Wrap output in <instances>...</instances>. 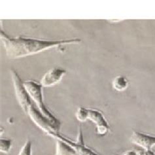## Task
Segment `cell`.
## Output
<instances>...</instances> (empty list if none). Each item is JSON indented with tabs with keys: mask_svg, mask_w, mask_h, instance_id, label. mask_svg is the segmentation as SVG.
I'll use <instances>...</instances> for the list:
<instances>
[{
	"mask_svg": "<svg viewBox=\"0 0 155 155\" xmlns=\"http://www.w3.org/2000/svg\"><path fill=\"white\" fill-rule=\"evenodd\" d=\"M88 120L95 124L97 134H98L99 135L104 136L108 132L109 125L105 117L100 111L95 109H88Z\"/></svg>",
	"mask_w": 155,
	"mask_h": 155,
	"instance_id": "cell-5",
	"label": "cell"
},
{
	"mask_svg": "<svg viewBox=\"0 0 155 155\" xmlns=\"http://www.w3.org/2000/svg\"><path fill=\"white\" fill-rule=\"evenodd\" d=\"M79 155H86V154H79Z\"/></svg>",
	"mask_w": 155,
	"mask_h": 155,
	"instance_id": "cell-15",
	"label": "cell"
},
{
	"mask_svg": "<svg viewBox=\"0 0 155 155\" xmlns=\"http://www.w3.org/2000/svg\"><path fill=\"white\" fill-rule=\"evenodd\" d=\"M146 155H155V153L152 150H147V151Z\"/></svg>",
	"mask_w": 155,
	"mask_h": 155,
	"instance_id": "cell-14",
	"label": "cell"
},
{
	"mask_svg": "<svg viewBox=\"0 0 155 155\" xmlns=\"http://www.w3.org/2000/svg\"><path fill=\"white\" fill-rule=\"evenodd\" d=\"M1 39L9 58H18L41 52L49 48L69 44H78L81 42L79 39L47 41L22 37L10 38L1 30Z\"/></svg>",
	"mask_w": 155,
	"mask_h": 155,
	"instance_id": "cell-1",
	"label": "cell"
},
{
	"mask_svg": "<svg viewBox=\"0 0 155 155\" xmlns=\"http://www.w3.org/2000/svg\"><path fill=\"white\" fill-rule=\"evenodd\" d=\"M66 73V71L63 69L55 68L47 71L43 75L40 84L43 87H50L54 86L62 79L64 75Z\"/></svg>",
	"mask_w": 155,
	"mask_h": 155,
	"instance_id": "cell-6",
	"label": "cell"
},
{
	"mask_svg": "<svg viewBox=\"0 0 155 155\" xmlns=\"http://www.w3.org/2000/svg\"><path fill=\"white\" fill-rule=\"evenodd\" d=\"M18 155H32L31 143L30 141L28 140L26 142V143L24 145L19 152Z\"/></svg>",
	"mask_w": 155,
	"mask_h": 155,
	"instance_id": "cell-12",
	"label": "cell"
},
{
	"mask_svg": "<svg viewBox=\"0 0 155 155\" xmlns=\"http://www.w3.org/2000/svg\"><path fill=\"white\" fill-rule=\"evenodd\" d=\"M12 141L9 139H1L0 140V151L7 154L10 152L12 147Z\"/></svg>",
	"mask_w": 155,
	"mask_h": 155,
	"instance_id": "cell-10",
	"label": "cell"
},
{
	"mask_svg": "<svg viewBox=\"0 0 155 155\" xmlns=\"http://www.w3.org/2000/svg\"><path fill=\"white\" fill-rule=\"evenodd\" d=\"M130 141L134 144L146 151L150 150L155 146V136L147 135L139 132H134L130 137Z\"/></svg>",
	"mask_w": 155,
	"mask_h": 155,
	"instance_id": "cell-7",
	"label": "cell"
},
{
	"mask_svg": "<svg viewBox=\"0 0 155 155\" xmlns=\"http://www.w3.org/2000/svg\"><path fill=\"white\" fill-rule=\"evenodd\" d=\"M27 114L31 120L47 134L51 132H58L60 129L52 121L44 116L38 108L36 106L35 107L34 104L30 107Z\"/></svg>",
	"mask_w": 155,
	"mask_h": 155,
	"instance_id": "cell-4",
	"label": "cell"
},
{
	"mask_svg": "<svg viewBox=\"0 0 155 155\" xmlns=\"http://www.w3.org/2000/svg\"><path fill=\"white\" fill-rule=\"evenodd\" d=\"M24 85L27 92L29 94L32 101L35 104L36 107L38 108L44 116H45L47 119L52 121L60 129L61 125L60 121L52 115L47 107L45 104L44 103L42 85L33 81H25L24 82Z\"/></svg>",
	"mask_w": 155,
	"mask_h": 155,
	"instance_id": "cell-2",
	"label": "cell"
},
{
	"mask_svg": "<svg viewBox=\"0 0 155 155\" xmlns=\"http://www.w3.org/2000/svg\"><path fill=\"white\" fill-rule=\"evenodd\" d=\"M11 74L13 81L15 94L18 101L24 111L27 114L28 110L33 105L34 102L32 101L29 94L24 87V82L20 78L18 73L15 70H11Z\"/></svg>",
	"mask_w": 155,
	"mask_h": 155,
	"instance_id": "cell-3",
	"label": "cell"
},
{
	"mask_svg": "<svg viewBox=\"0 0 155 155\" xmlns=\"http://www.w3.org/2000/svg\"><path fill=\"white\" fill-rule=\"evenodd\" d=\"M123 155H137V150H128L123 153Z\"/></svg>",
	"mask_w": 155,
	"mask_h": 155,
	"instance_id": "cell-13",
	"label": "cell"
},
{
	"mask_svg": "<svg viewBox=\"0 0 155 155\" xmlns=\"http://www.w3.org/2000/svg\"><path fill=\"white\" fill-rule=\"evenodd\" d=\"M77 119L79 121L83 122L88 119V109L79 107L75 113Z\"/></svg>",
	"mask_w": 155,
	"mask_h": 155,
	"instance_id": "cell-11",
	"label": "cell"
},
{
	"mask_svg": "<svg viewBox=\"0 0 155 155\" xmlns=\"http://www.w3.org/2000/svg\"><path fill=\"white\" fill-rule=\"evenodd\" d=\"M55 155H79L78 152L66 141L56 139Z\"/></svg>",
	"mask_w": 155,
	"mask_h": 155,
	"instance_id": "cell-8",
	"label": "cell"
},
{
	"mask_svg": "<svg viewBox=\"0 0 155 155\" xmlns=\"http://www.w3.org/2000/svg\"><path fill=\"white\" fill-rule=\"evenodd\" d=\"M128 81L124 76H117L113 81V88L118 92L124 91L128 87Z\"/></svg>",
	"mask_w": 155,
	"mask_h": 155,
	"instance_id": "cell-9",
	"label": "cell"
}]
</instances>
